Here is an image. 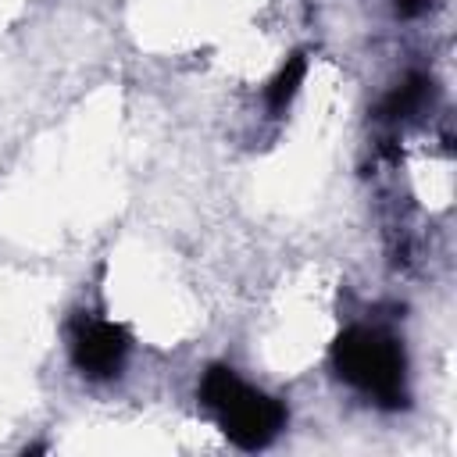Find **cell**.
I'll return each mask as SVG.
<instances>
[{
	"instance_id": "obj_1",
	"label": "cell",
	"mask_w": 457,
	"mask_h": 457,
	"mask_svg": "<svg viewBox=\"0 0 457 457\" xmlns=\"http://www.w3.org/2000/svg\"><path fill=\"white\" fill-rule=\"evenodd\" d=\"M204 396L207 403L218 411L225 432L243 443V446H261L268 443L278 425H282V407L253 389H246L232 371L225 368H214L207 378H204Z\"/></svg>"
}]
</instances>
